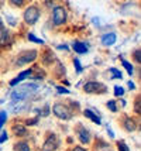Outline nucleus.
<instances>
[{"instance_id":"obj_22","label":"nucleus","mask_w":141,"mask_h":151,"mask_svg":"<svg viewBox=\"0 0 141 151\" xmlns=\"http://www.w3.org/2000/svg\"><path fill=\"white\" fill-rule=\"evenodd\" d=\"M114 95H116L117 98H121V96L124 95V89H123L121 86H114Z\"/></svg>"},{"instance_id":"obj_11","label":"nucleus","mask_w":141,"mask_h":151,"mask_svg":"<svg viewBox=\"0 0 141 151\" xmlns=\"http://www.w3.org/2000/svg\"><path fill=\"white\" fill-rule=\"evenodd\" d=\"M31 73H33V69H26V71H23V72L17 76V78H14L10 81V86H16V85H19L21 81H24L26 78H30L31 76Z\"/></svg>"},{"instance_id":"obj_21","label":"nucleus","mask_w":141,"mask_h":151,"mask_svg":"<svg viewBox=\"0 0 141 151\" xmlns=\"http://www.w3.org/2000/svg\"><path fill=\"white\" fill-rule=\"evenodd\" d=\"M109 71L113 73V76H112V78H117V79H121V78H123V75H121V72L119 71V69H116V68H110Z\"/></svg>"},{"instance_id":"obj_5","label":"nucleus","mask_w":141,"mask_h":151,"mask_svg":"<svg viewBox=\"0 0 141 151\" xmlns=\"http://www.w3.org/2000/svg\"><path fill=\"white\" fill-rule=\"evenodd\" d=\"M52 113L59 120H71L72 119V113L69 112V109L64 103H55L52 107Z\"/></svg>"},{"instance_id":"obj_18","label":"nucleus","mask_w":141,"mask_h":151,"mask_svg":"<svg viewBox=\"0 0 141 151\" xmlns=\"http://www.w3.org/2000/svg\"><path fill=\"white\" fill-rule=\"evenodd\" d=\"M116 145H117V150H119V151H130L128 145L126 144L123 140H119V141L116 143Z\"/></svg>"},{"instance_id":"obj_13","label":"nucleus","mask_w":141,"mask_h":151,"mask_svg":"<svg viewBox=\"0 0 141 151\" xmlns=\"http://www.w3.org/2000/svg\"><path fill=\"white\" fill-rule=\"evenodd\" d=\"M72 48H74L75 52H78V54H86L87 52V45L85 42H82V41H75L74 44H72Z\"/></svg>"},{"instance_id":"obj_15","label":"nucleus","mask_w":141,"mask_h":151,"mask_svg":"<svg viewBox=\"0 0 141 151\" xmlns=\"http://www.w3.org/2000/svg\"><path fill=\"white\" fill-rule=\"evenodd\" d=\"M13 150L14 151H31L27 141H17V143L13 145Z\"/></svg>"},{"instance_id":"obj_24","label":"nucleus","mask_w":141,"mask_h":151,"mask_svg":"<svg viewBox=\"0 0 141 151\" xmlns=\"http://www.w3.org/2000/svg\"><path fill=\"white\" fill-rule=\"evenodd\" d=\"M28 40H30V41H33V42H35V44H41V45L44 44V41H42V40L37 38V37H35V35H33L31 33L28 34Z\"/></svg>"},{"instance_id":"obj_8","label":"nucleus","mask_w":141,"mask_h":151,"mask_svg":"<svg viewBox=\"0 0 141 151\" xmlns=\"http://www.w3.org/2000/svg\"><path fill=\"white\" fill-rule=\"evenodd\" d=\"M78 136H79V141H81L82 144H89V143H90V133H89V130H87L86 127L79 126Z\"/></svg>"},{"instance_id":"obj_30","label":"nucleus","mask_w":141,"mask_h":151,"mask_svg":"<svg viewBox=\"0 0 141 151\" xmlns=\"http://www.w3.org/2000/svg\"><path fill=\"white\" fill-rule=\"evenodd\" d=\"M4 31H6V28H4V26H3V23H1V19H0V38L3 37V34H4Z\"/></svg>"},{"instance_id":"obj_14","label":"nucleus","mask_w":141,"mask_h":151,"mask_svg":"<svg viewBox=\"0 0 141 151\" xmlns=\"http://www.w3.org/2000/svg\"><path fill=\"white\" fill-rule=\"evenodd\" d=\"M83 116L85 117H87L89 120H92V122H94L96 124H100L102 123V120H100V117L96 114V113H93L90 109H86V110H83Z\"/></svg>"},{"instance_id":"obj_10","label":"nucleus","mask_w":141,"mask_h":151,"mask_svg":"<svg viewBox=\"0 0 141 151\" xmlns=\"http://www.w3.org/2000/svg\"><path fill=\"white\" fill-rule=\"evenodd\" d=\"M11 130H13V134L16 137H24L27 134V126L21 124V123H17V124L11 126Z\"/></svg>"},{"instance_id":"obj_4","label":"nucleus","mask_w":141,"mask_h":151,"mask_svg":"<svg viewBox=\"0 0 141 151\" xmlns=\"http://www.w3.org/2000/svg\"><path fill=\"white\" fill-rule=\"evenodd\" d=\"M38 57V52L37 50H27L24 52H21L19 57H17V61H16V65L17 66H23L26 64H31L33 61H35Z\"/></svg>"},{"instance_id":"obj_34","label":"nucleus","mask_w":141,"mask_h":151,"mask_svg":"<svg viewBox=\"0 0 141 151\" xmlns=\"http://www.w3.org/2000/svg\"><path fill=\"white\" fill-rule=\"evenodd\" d=\"M58 50H68L67 45H58Z\"/></svg>"},{"instance_id":"obj_2","label":"nucleus","mask_w":141,"mask_h":151,"mask_svg":"<svg viewBox=\"0 0 141 151\" xmlns=\"http://www.w3.org/2000/svg\"><path fill=\"white\" fill-rule=\"evenodd\" d=\"M67 19H68V13L67 9L64 6H55L52 9V23H54L55 27L64 26L67 23Z\"/></svg>"},{"instance_id":"obj_19","label":"nucleus","mask_w":141,"mask_h":151,"mask_svg":"<svg viewBox=\"0 0 141 151\" xmlns=\"http://www.w3.org/2000/svg\"><path fill=\"white\" fill-rule=\"evenodd\" d=\"M121 64H123V66L127 69V73L128 75H133V66H131V64L128 62V61H126V59H121Z\"/></svg>"},{"instance_id":"obj_9","label":"nucleus","mask_w":141,"mask_h":151,"mask_svg":"<svg viewBox=\"0 0 141 151\" xmlns=\"http://www.w3.org/2000/svg\"><path fill=\"white\" fill-rule=\"evenodd\" d=\"M102 44L104 47H112L117 41V35H116V33H107V34H103L102 35Z\"/></svg>"},{"instance_id":"obj_25","label":"nucleus","mask_w":141,"mask_h":151,"mask_svg":"<svg viewBox=\"0 0 141 151\" xmlns=\"http://www.w3.org/2000/svg\"><path fill=\"white\" fill-rule=\"evenodd\" d=\"M74 65H75V68H76V73H81L83 68H82L81 62H79V59H78V58H75V59H74Z\"/></svg>"},{"instance_id":"obj_16","label":"nucleus","mask_w":141,"mask_h":151,"mask_svg":"<svg viewBox=\"0 0 141 151\" xmlns=\"http://www.w3.org/2000/svg\"><path fill=\"white\" fill-rule=\"evenodd\" d=\"M106 106H107V109L110 110V112H119V106H117V102L116 100H109L107 103H106Z\"/></svg>"},{"instance_id":"obj_31","label":"nucleus","mask_w":141,"mask_h":151,"mask_svg":"<svg viewBox=\"0 0 141 151\" xmlns=\"http://www.w3.org/2000/svg\"><path fill=\"white\" fill-rule=\"evenodd\" d=\"M7 21H9V23H10V26H16V24H17V20L16 19H11V17H7Z\"/></svg>"},{"instance_id":"obj_26","label":"nucleus","mask_w":141,"mask_h":151,"mask_svg":"<svg viewBox=\"0 0 141 151\" xmlns=\"http://www.w3.org/2000/svg\"><path fill=\"white\" fill-rule=\"evenodd\" d=\"M38 123V117H34V119H28L26 120V126H34Z\"/></svg>"},{"instance_id":"obj_35","label":"nucleus","mask_w":141,"mask_h":151,"mask_svg":"<svg viewBox=\"0 0 141 151\" xmlns=\"http://www.w3.org/2000/svg\"><path fill=\"white\" fill-rule=\"evenodd\" d=\"M120 106H121V107H124V106H126V100H123V99H121V100H120Z\"/></svg>"},{"instance_id":"obj_3","label":"nucleus","mask_w":141,"mask_h":151,"mask_svg":"<svg viewBox=\"0 0 141 151\" xmlns=\"http://www.w3.org/2000/svg\"><path fill=\"white\" fill-rule=\"evenodd\" d=\"M40 16H41V12L37 6H28L27 9H26L24 14H23L24 21L27 23L28 26H34V24L40 20Z\"/></svg>"},{"instance_id":"obj_12","label":"nucleus","mask_w":141,"mask_h":151,"mask_svg":"<svg viewBox=\"0 0 141 151\" xmlns=\"http://www.w3.org/2000/svg\"><path fill=\"white\" fill-rule=\"evenodd\" d=\"M123 129H124L126 132L131 133L137 129V123H135L131 117H124V120H123Z\"/></svg>"},{"instance_id":"obj_33","label":"nucleus","mask_w":141,"mask_h":151,"mask_svg":"<svg viewBox=\"0 0 141 151\" xmlns=\"http://www.w3.org/2000/svg\"><path fill=\"white\" fill-rule=\"evenodd\" d=\"M128 88H130V89H134L135 86H134V83H133V82H128Z\"/></svg>"},{"instance_id":"obj_7","label":"nucleus","mask_w":141,"mask_h":151,"mask_svg":"<svg viewBox=\"0 0 141 151\" xmlns=\"http://www.w3.org/2000/svg\"><path fill=\"white\" fill-rule=\"evenodd\" d=\"M58 138L55 136L54 133H49L47 136V140L44 141L42 144V151H55L58 148Z\"/></svg>"},{"instance_id":"obj_28","label":"nucleus","mask_w":141,"mask_h":151,"mask_svg":"<svg viewBox=\"0 0 141 151\" xmlns=\"http://www.w3.org/2000/svg\"><path fill=\"white\" fill-rule=\"evenodd\" d=\"M6 141H7V133L3 132L1 133V136H0V143L3 144V143H6Z\"/></svg>"},{"instance_id":"obj_17","label":"nucleus","mask_w":141,"mask_h":151,"mask_svg":"<svg viewBox=\"0 0 141 151\" xmlns=\"http://www.w3.org/2000/svg\"><path fill=\"white\" fill-rule=\"evenodd\" d=\"M9 42H10V33L6 30V31H4V34H3V37L0 38V45H1V47L7 45Z\"/></svg>"},{"instance_id":"obj_32","label":"nucleus","mask_w":141,"mask_h":151,"mask_svg":"<svg viewBox=\"0 0 141 151\" xmlns=\"http://www.w3.org/2000/svg\"><path fill=\"white\" fill-rule=\"evenodd\" d=\"M72 151H86V148H83L82 145H76V147L72 148Z\"/></svg>"},{"instance_id":"obj_23","label":"nucleus","mask_w":141,"mask_h":151,"mask_svg":"<svg viewBox=\"0 0 141 151\" xmlns=\"http://www.w3.org/2000/svg\"><path fill=\"white\" fill-rule=\"evenodd\" d=\"M7 120V113L6 112H0V130L3 129V124L6 123Z\"/></svg>"},{"instance_id":"obj_27","label":"nucleus","mask_w":141,"mask_h":151,"mask_svg":"<svg viewBox=\"0 0 141 151\" xmlns=\"http://www.w3.org/2000/svg\"><path fill=\"white\" fill-rule=\"evenodd\" d=\"M57 91H58L59 93H65V95L69 93V91H68L67 88H62V86H57Z\"/></svg>"},{"instance_id":"obj_1","label":"nucleus","mask_w":141,"mask_h":151,"mask_svg":"<svg viewBox=\"0 0 141 151\" xmlns=\"http://www.w3.org/2000/svg\"><path fill=\"white\" fill-rule=\"evenodd\" d=\"M38 89H40V85H38V83H24L23 86H20L19 89H16V91L11 93V99H13V102L24 100V99L28 98L31 93L37 92Z\"/></svg>"},{"instance_id":"obj_20","label":"nucleus","mask_w":141,"mask_h":151,"mask_svg":"<svg viewBox=\"0 0 141 151\" xmlns=\"http://www.w3.org/2000/svg\"><path fill=\"white\" fill-rule=\"evenodd\" d=\"M24 1H26V0H9V4L13 7H21L24 4Z\"/></svg>"},{"instance_id":"obj_29","label":"nucleus","mask_w":141,"mask_h":151,"mask_svg":"<svg viewBox=\"0 0 141 151\" xmlns=\"http://www.w3.org/2000/svg\"><path fill=\"white\" fill-rule=\"evenodd\" d=\"M134 61L140 64V50H135L134 51Z\"/></svg>"},{"instance_id":"obj_6","label":"nucleus","mask_w":141,"mask_h":151,"mask_svg":"<svg viewBox=\"0 0 141 151\" xmlns=\"http://www.w3.org/2000/svg\"><path fill=\"white\" fill-rule=\"evenodd\" d=\"M83 91H85L86 93H106L107 88H106V85H103V83H100V82L90 81V82L85 83Z\"/></svg>"}]
</instances>
